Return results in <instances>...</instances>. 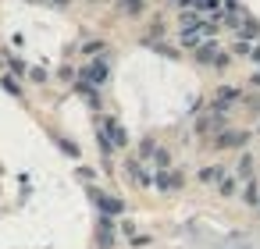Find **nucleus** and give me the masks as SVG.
<instances>
[{
  "label": "nucleus",
  "instance_id": "nucleus-1",
  "mask_svg": "<svg viewBox=\"0 0 260 249\" xmlns=\"http://www.w3.org/2000/svg\"><path fill=\"white\" fill-rule=\"evenodd\" d=\"M185 25H189V29L182 32V43H185V47H203V43L210 40V25H196L192 15L185 18Z\"/></svg>",
  "mask_w": 260,
  "mask_h": 249
},
{
  "label": "nucleus",
  "instance_id": "nucleus-2",
  "mask_svg": "<svg viewBox=\"0 0 260 249\" xmlns=\"http://www.w3.org/2000/svg\"><path fill=\"white\" fill-rule=\"evenodd\" d=\"M86 79H89L93 86H100V82L107 79V64H104V61H93V64L86 68Z\"/></svg>",
  "mask_w": 260,
  "mask_h": 249
},
{
  "label": "nucleus",
  "instance_id": "nucleus-3",
  "mask_svg": "<svg viewBox=\"0 0 260 249\" xmlns=\"http://www.w3.org/2000/svg\"><path fill=\"white\" fill-rule=\"evenodd\" d=\"M153 182H157L160 189H178L182 174H178V171H160V174H153Z\"/></svg>",
  "mask_w": 260,
  "mask_h": 249
},
{
  "label": "nucleus",
  "instance_id": "nucleus-4",
  "mask_svg": "<svg viewBox=\"0 0 260 249\" xmlns=\"http://www.w3.org/2000/svg\"><path fill=\"white\" fill-rule=\"evenodd\" d=\"M235 100H239V93H235V89H221V93H217V111H224V107H232Z\"/></svg>",
  "mask_w": 260,
  "mask_h": 249
},
{
  "label": "nucleus",
  "instance_id": "nucleus-5",
  "mask_svg": "<svg viewBox=\"0 0 260 249\" xmlns=\"http://www.w3.org/2000/svg\"><path fill=\"white\" fill-rule=\"evenodd\" d=\"M200 178L203 182H217L221 178V167H207V171H200Z\"/></svg>",
  "mask_w": 260,
  "mask_h": 249
}]
</instances>
